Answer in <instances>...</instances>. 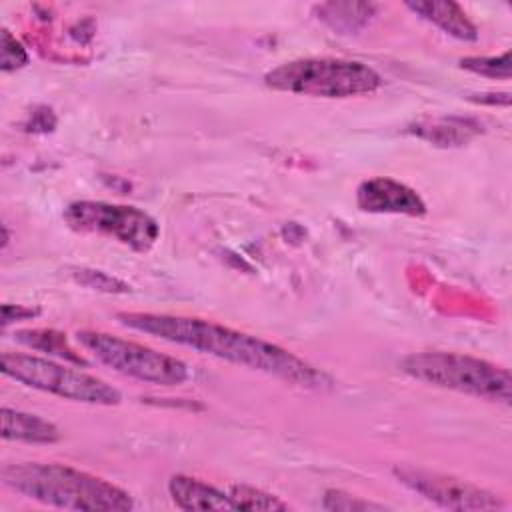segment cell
Masks as SVG:
<instances>
[{"mask_svg":"<svg viewBox=\"0 0 512 512\" xmlns=\"http://www.w3.org/2000/svg\"><path fill=\"white\" fill-rule=\"evenodd\" d=\"M0 370L4 376L28 388L48 392L72 402L112 406L122 400L120 392L104 380L34 354L2 352Z\"/></svg>","mask_w":512,"mask_h":512,"instance_id":"cell-5","label":"cell"},{"mask_svg":"<svg viewBox=\"0 0 512 512\" xmlns=\"http://www.w3.org/2000/svg\"><path fill=\"white\" fill-rule=\"evenodd\" d=\"M476 132V126H466L464 120H438L430 126H420L418 134L440 146H454L466 142Z\"/></svg>","mask_w":512,"mask_h":512,"instance_id":"cell-16","label":"cell"},{"mask_svg":"<svg viewBox=\"0 0 512 512\" xmlns=\"http://www.w3.org/2000/svg\"><path fill=\"white\" fill-rule=\"evenodd\" d=\"M2 438L28 444H52L60 438V430L46 418L22 410L2 408Z\"/></svg>","mask_w":512,"mask_h":512,"instance_id":"cell-12","label":"cell"},{"mask_svg":"<svg viewBox=\"0 0 512 512\" xmlns=\"http://www.w3.org/2000/svg\"><path fill=\"white\" fill-rule=\"evenodd\" d=\"M14 340L32 348V350H40L64 360H70L74 364H86V360L70 346L66 334L56 332V330H46V328H38V330H18L14 332Z\"/></svg>","mask_w":512,"mask_h":512,"instance_id":"cell-14","label":"cell"},{"mask_svg":"<svg viewBox=\"0 0 512 512\" xmlns=\"http://www.w3.org/2000/svg\"><path fill=\"white\" fill-rule=\"evenodd\" d=\"M168 494L180 510H232L224 490L184 474L168 480Z\"/></svg>","mask_w":512,"mask_h":512,"instance_id":"cell-11","label":"cell"},{"mask_svg":"<svg viewBox=\"0 0 512 512\" xmlns=\"http://www.w3.org/2000/svg\"><path fill=\"white\" fill-rule=\"evenodd\" d=\"M264 84L278 92L314 98H350L376 92L382 76L358 60L298 58L266 72Z\"/></svg>","mask_w":512,"mask_h":512,"instance_id":"cell-4","label":"cell"},{"mask_svg":"<svg viewBox=\"0 0 512 512\" xmlns=\"http://www.w3.org/2000/svg\"><path fill=\"white\" fill-rule=\"evenodd\" d=\"M116 320L130 330L192 348L200 354H210L236 366L276 376L300 388L320 390L332 386L326 372L314 368L292 352L212 320L154 312H118Z\"/></svg>","mask_w":512,"mask_h":512,"instance_id":"cell-1","label":"cell"},{"mask_svg":"<svg viewBox=\"0 0 512 512\" xmlns=\"http://www.w3.org/2000/svg\"><path fill=\"white\" fill-rule=\"evenodd\" d=\"M400 370L414 380L508 406L512 378L502 366L458 352H414L400 360Z\"/></svg>","mask_w":512,"mask_h":512,"instance_id":"cell-3","label":"cell"},{"mask_svg":"<svg viewBox=\"0 0 512 512\" xmlns=\"http://www.w3.org/2000/svg\"><path fill=\"white\" fill-rule=\"evenodd\" d=\"M62 216L72 230L114 238L134 252H148L160 236L158 222L136 206L78 200L68 204Z\"/></svg>","mask_w":512,"mask_h":512,"instance_id":"cell-7","label":"cell"},{"mask_svg":"<svg viewBox=\"0 0 512 512\" xmlns=\"http://www.w3.org/2000/svg\"><path fill=\"white\" fill-rule=\"evenodd\" d=\"M356 204L372 214H404L424 216L426 202L410 186L394 178H368L356 190Z\"/></svg>","mask_w":512,"mask_h":512,"instance_id":"cell-9","label":"cell"},{"mask_svg":"<svg viewBox=\"0 0 512 512\" xmlns=\"http://www.w3.org/2000/svg\"><path fill=\"white\" fill-rule=\"evenodd\" d=\"M26 62H28L26 48L4 28L2 30V48H0V68H2V72L18 70Z\"/></svg>","mask_w":512,"mask_h":512,"instance_id":"cell-20","label":"cell"},{"mask_svg":"<svg viewBox=\"0 0 512 512\" xmlns=\"http://www.w3.org/2000/svg\"><path fill=\"white\" fill-rule=\"evenodd\" d=\"M406 8H410L422 20L434 24L436 28H440L442 32L458 40H464V42L478 40V28L468 20L466 12L452 0L406 2Z\"/></svg>","mask_w":512,"mask_h":512,"instance_id":"cell-10","label":"cell"},{"mask_svg":"<svg viewBox=\"0 0 512 512\" xmlns=\"http://www.w3.org/2000/svg\"><path fill=\"white\" fill-rule=\"evenodd\" d=\"M48 118H50V120L54 118L52 110H48V108H42V110H38V112H32V118H30V130H40V132L52 130V126H54L56 122H48Z\"/></svg>","mask_w":512,"mask_h":512,"instance_id":"cell-22","label":"cell"},{"mask_svg":"<svg viewBox=\"0 0 512 512\" xmlns=\"http://www.w3.org/2000/svg\"><path fill=\"white\" fill-rule=\"evenodd\" d=\"M38 314H40L38 308L4 304V306H2V326H8L10 322H18V320H28V318H34V316H38Z\"/></svg>","mask_w":512,"mask_h":512,"instance_id":"cell-21","label":"cell"},{"mask_svg":"<svg viewBox=\"0 0 512 512\" xmlns=\"http://www.w3.org/2000/svg\"><path fill=\"white\" fill-rule=\"evenodd\" d=\"M376 4L370 2H326L318 6V18L340 32H356L370 22Z\"/></svg>","mask_w":512,"mask_h":512,"instance_id":"cell-13","label":"cell"},{"mask_svg":"<svg viewBox=\"0 0 512 512\" xmlns=\"http://www.w3.org/2000/svg\"><path fill=\"white\" fill-rule=\"evenodd\" d=\"M324 510H342V512H368V510H386L384 504H376L364 500L360 496H352L342 490H326L322 498Z\"/></svg>","mask_w":512,"mask_h":512,"instance_id":"cell-18","label":"cell"},{"mask_svg":"<svg viewBox=\"0 0 512 512\" xmlns=\"http://www.w3.org/2000/svg\"><path fill=\"white\" fill-rule=\"evenodd\" d=\"M0 476L8 488L52 508L86 512H128L134 508L126 490L66 464H8Z\"/></svg>","mask_w":512,"mask_h":512,"instance_id":"cell-2","label":"cell"},{"mask_svg":"<svg viewBox=\"0 0 512 512\" xmlns=\"http://www.w3.org/2000/svg\"><path fill=\"white\" fill-rule=\"evenodd\" d=\"M392 472L402 486L448 510H502L504 508V502L496 494L450 474H442L426 468H414V466H396Z\"/></svg>","mask_w":512,"mask_h":512,"instance_id":"cell-8","label":"cell"},{"mask_svg":"<svg viewBox=\"0 0 512 512\" xmlns=\"http://www.w3.org/2000/svg\"><path fill=\"white\" fill-rule=\"evenodd\" d=\"M232 510H288V502L248 484H232L226 490Z\"/></svg>","mask_w":512,"mask_h":512,"instance_id":"cell-15","label":"cell"},{"mask_svg":"<svg viewBox=\"0 0 512 512\" xmlns=\"http://www.w3.org/2000/svg\"><path fill=\"white\" fill-rule=\"evenodd\" d=\"M76 338L100 364L128 378L156 386H180L190 378L186 362L144 344L96 330H80Z\"/></svg>","mask_w":512,"mask_h":512,"instance_id":"cell-6","label":"cell"},{"mask_svg":"<svg viewBox=\"0 0 512 512\" xmlns=\"http://www.w3.org/2000/svg\"><path fill=\"white\" fill-rule=\"evenodd\" d=\"M460 68L486 78L508 80L512 74L510 52H504L500 56H466L460 60Z\"/></svg>","mask_w":512,"mask_h":512,"instance_id":"cell-17","label":"cell"},{"mask_svg":"<svg viewBox=\"0 0 512 512\" xmlns=\"http://www.w3.org/2000/svg\"><path fill=\"white\" fill-rule=\"evenodd\" d=\"M74 280L86 288H94L100 292H128L130 286L102 270H88V268H76L72 272Z\"/></svg>","mask_w":512,"mask_h":512,"instance_id":"cell-19","label":"cell"}]
</instances>
